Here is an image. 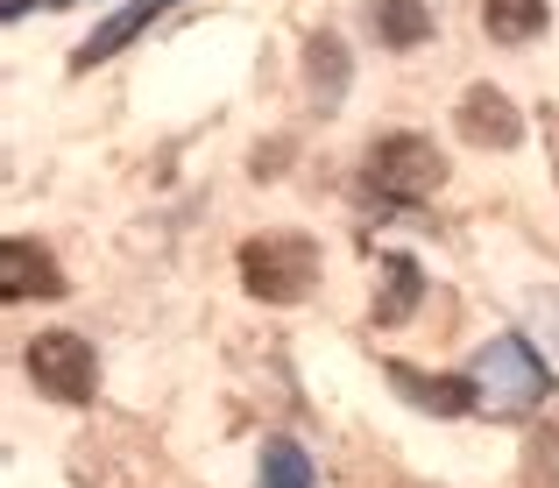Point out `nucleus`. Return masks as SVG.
Segmentation results:
<instances>
[{"label": "nucleus", "mask_w": 559, "mask_h": 488, "mask_svg": "<svg viewBox=\"0 0 559 488\" xmlns=\"http://www.w3.org/2000/svg\"><path fill=\"white\" fill-rule=\"evenodd\" d=\"M319 276V248L305 234H255L241 241V284L262 305H298Z\"/></svg>", "instance_id": "1"}, {"label": "nucleus", "mask_w": 559, "mask_h": 488, "mask_svg": "<svg viewBox=\"0 0 559 488\" xmlns=\"http://www.w3.org/2000/svg\"><path fill=\"white\" fill-rule=\"evenodd\" d=\"M439 177H447V163L432 156V142H425V135H382L376 150H369V185H376V199H390V205L432 199Z\"/></svg>", "instance_id": "2"}, {"label": "nucleus", "mask_w": 559, "mask_h": 488, "mask_svg": "<svg viewBox=\"0 0 559 488\" xmlns=\"http://www.w3.org/2000/svg\"><path fill=\"white\" fill-rule=\"evenodd\" d=\"M22 368H28V382H36L43 396H57V404H85V396L99 390V361H93V347H85L79 333H36L28 354H22Z\"/></svg>", "instance_id": "3"}, {"label": "nucleus", "mask_w": 559, "mask_h": 488, "mask_svg": "<svg viewBox=\"0 0 559 488\" xmlns=\"http://www.w3.org/2000/svg\"><path fill=\"white\" fill-rule=\"evenodd\" d=\"M467 376H475V390L489 396V404H510V410H524V404H538V396H546V361H538L532 347H524L518 333H503V340H489V347L475 354V368H467Z\"/></svg>", "instance_id": "4"}, {"label": "nucleus", "mask_w": 559, "mask_h": 488, "mask_svg": "<svg viewBox=\"0 0 559 488\" xmlns=\"http://www.w3.org/2000/svg\"><path fill=\"white\" fill-rule=\"evenodd\" d=\"M461 135L475 142V150H518L524 121H518V107H510L496 85H467L461 93Z\"/></svg>", "instance_id": "5"}, {"label": "nucleus", "mask_w": 559, "mask_h": 488, "mask_svg": "<svg viewBox=\"0 0 559 488\" xmlns=\"http://www.w3.org/2000/svg\"><path fill=\"white\" fill-rule=\"evenodd\" d=\"M0 290H8V305H22V298H57V290H64V276H57L50 248H36V241H8V262H0Z\"/></svg>", "instance_id": "6"}, {"label": "nucleus", "mask_w": 559, "mask_h": 488, "mask_svg": "<svg viewBox=\"0 0 559 488\" xmlns=\"http://www.w3.org/2000/svg\"><path fill=\"white\" fill-rule=\"evenodd\" d=\"M369 28L390 50H418V43L432 36V8H425V0H369Z\"/></svg>", "instance_id": "7"}, {"label": "nucleus", "mask_w": 559, "mask_h": 488, "mask_svg": "<svg viewBox=\"0 0 559 488\" xmlns=\"http://www.w3.org/2000/svg\"><path fill=\"white\" fill-rule=\"evenodd\" d=\"M305 79H312L319 107H341V93H347V43L319 28V36L305 43Z\"/></svg>", "instance_id": "8"}, {"label": "nucleus", "mask_w": 559, "mask_h": 488, "mask_svg": "<svg viewBox=\"0 0 559 488\" xmlns=\"http://www.w3.org/2000/svg\"><path fill=\"white\" fill-rule=\"evenodd\" d=\"M546 22H552L546 0H481V28H489L496 43H532Z\"/></svg>", "instance_id": "9"}, {"label": "nucleus", "mask_w": 559, "mask_h": 488, "mask_svg": "<svg viewBox=\"0 0 559 488\" xmlns=\"http://www.w3.org/2000/svg\"><path fill=\"white\" fill-rule=\"evenodd\" d=\"M382 376H390L396 390L411 396V404H432V410H467V404L481 396V390H475V376H461V382H425L418 368H404V361H390Z\"/></svg>", "instance_id": "10"}, {"label": "nucleus", "mask_w": 559, "mask_h": 488, "mask_svg": "<svg viewBox=\"0 0 559 488\" xmlns=\"http://www.w3.org/2000/svg\"><path fill=\"white\" fill-rule=\"evenodd\" d=\"M382 276H390V290L376 298V325H404L411 305H418V290H425V276H418L411 255H382Z\"/></svg>", "instance_id": "11"}, {"label": "nucleus", "mask_w": 559, "mask_h": 488, "mask_svg": "<svg viewBox=\"0 0 559 488\" xmlns=\"http://www.w3.org/2000/svg\"><path fill=\"white\" fill-rule=\"evenodd\" d=\"M255 488H312V461H305L298 439H270V447H262Z\"/></svg>", "instance_id": "12"}, {"label": "nucleus", "mask_w": 559, "mask_h": 488, "mask_svg": "<svg viewBox=\"0 0 559 488\" xmlns=\"http://www.w3.org/2000/svg\"><path fill=\"white\" fill-rule=\"evenodd\" d=\"M150 14H156V8H142V0H135V8H128V14H114V22L99 28L93 43H79V57H71V64H93V57H114V50H121V43L142 28V22H150Z\"/></svg>", "instance_id": "13"}, {"label": "nucleus", "mask_w": 559, "mask_h": 488, "mask_svg": "<svg viewBox=\"0 0 559 488\" xmlns=\"http://www.w3.org/2000/svg\"><path fill=\"white\" fill-rule=\"evenodd\" d=\"M43 8H79V0H43Z\"/></svg>", "instance_id": "14"}, {"label": "nucleus", "mask_w": 559, "mask_h": 488, "mask_svg": "<svg viewBox=\"0 0 559 488\" xmlns=\"http://www.w3.org/2000/svg\"><path fill=\"white\" fill-rule=\"evenodd\" d=\"M142 8H170V0H142Z\"/></svg>", "instance_id": "15"}]
</instances>
